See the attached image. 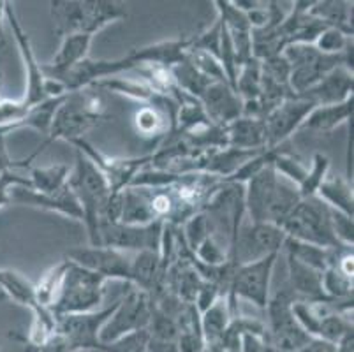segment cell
<instances>
[{
	"instance_id": "10",
	"label": "cell",
	"mask_w": 354,
	"mask_h": 352,
	"mask_svg": "<svg viewBox=\"0 0 354 352\" xmlns=\"http://www.w3.org/2000/svg\"><path fill=\"white\" fill-rule=\"evenodd\" d=\"M284 241L286 234L279 225L268 222H250L245 217L231 247L230 259L236 264L254 263L272 254H281Z\"/></svg>"
},
{
	"instance_id": "32",
	"label": "cell",
	"mask_w": 354,
	"mask_h": 352,
	"mask_svg": "<svg viewBox=\"0 0 354 352\" xmlns=\"http://www.w3.org/2000/svg\"><path fill=\"white\" fill-rule=\"evenodd\" d=\"M300 201L301 194L298 187L295 183L288 182L286 178H282V176H279L275 192H273V199L270 203L268 212H266V222L281 228L282 222L289 217V213L296 208V205Z\"/></svg>"
},
{
	"instance_id": "4",
	"label": "cell",
	"mask_w": 354,
	"mask_h": 352,
	"mask_svg": "<svg viewBox=\"0 0 354 352\" xmlns=\"http://www.w3.org/2000/svg\"><path fill=\"white\" fill-rule=\"evenodd\" d=\"M291 67L289 86L292 93H304L319 83L337 67H346L353 73V43L340 55H324L314 44H289L282 51Z\"/></svg>"
},
{
	"instance_id": "44",
	"label": "cell",
	"mask_w": 354,
	"mask_h": 352,
	"mask_svg": "<svg viewBox=\"0 0 354 352\" xmlns=\"http://www.w3.org/2000/svg\"><path fill=\"white\" fill-rule=\"evenodd\" d=\"M192 254H194L198 263L207 264V266H221V264L230 261V254H227L226 248L222 247L212 234Z\"/></svg>"
},
{
	"instance_id": "33",
	"label": "cell",
	"mask_w": 354,
	"mask_h": 352,
	"mask_svg": "<svg viewBox=\"0 0 354 352\" xmlns=\"http://www.w3.org/2000/svg\"><path fill=\"white\" fill-rule=\"evenodd\" d=\"M71 169L66 164H51L43 167H28L30 189L41 194H55L62 190L69 182Z\"/></svg>"
},
{
	"instance_id": "5",
	"label": "cell",
	"mask_w": 354,
	"mask_h": 352,
	"mask_svg": "<svg viewBox=\"0 0 354 352\" xmlns=\"http://www.w3.org/2000/svg\"><path fill=\"white\" fill-rule=\"evenodd\" d=\"M106 282L108 280L104 277L69 261L62 286L53 305L50 306V312L55 317H60L69 314H86L102 308Z\"/></svg>"
},
{
	"instance_id": "36",
	"label": "cell",
	"mask_w": 354,
	"mask_h": 352,
	"mask_svg": "<svg viewBox=\"0 0 354 352\" xmlns=\"http://www.w3.org/2000/svg\"><path fill=\"white\" fill-rule=\"evenodd\" d=\"M171 76L173 80H175L176 89L182 90V92L187 93V95L196 97V99H199V95L205 92V89H207L210 83H214L203 76V74L189 62L187 57H185L183 62L171 67Z\"/></svg>"
},
{
	"instance_id": "37",
	"label": "cell",
	"mask_w": 354,
	"mask_h": 352,
	"mask_svg": "<svg viewBox=\"0 0 354 352\" xmlns=\"http://www.w3.org/2000/svg\"><path fill=\"white\" fill-rule=\"evenodd\" d=\"M67 264H69V261L62 259L59 264L51 266L50 270L41 277L37 286H34L35 302L39 303L41 306H44V308L50 310V306L53 305L55 298H57V295H59V289L60 286H62L64 275H66Z\"/></svg>"
},
{
	"instance_id": "3",
	"label": "cell",
	"mask_w": 354,
	"mask_h": 352,
	"mask_svg": "<svg viewBox=\"0 0 354 352\" xmlns=\"http://www.w3.org/2000/svg\"><path fill=\"white\" fill-rule=\"evenodd\" d=\"M73 194L83 210V225L88 231L90 245L99 247V224L104 205L111 196V189L104 174L83 154L76 155V166L71 169L69 182Z\"/></svg>"
},
{
	"instance_id": "11",
	"label": "cell",
	"mask_w": 354,
	"mask_h": 352,
	"mask_svg": "<svg viewBox=\"0 0 354 352\" xmlns=\"http://www.w3.org/2000/svg\"><path fill=\"white\" fill-rule=\"evenodd\" d=\"M117 302L111 303V306L99 308L95 312H86V314H69L60 315L57 319V335L60 340L67 345V349L73 352L92 351L95 352L101 345L99 333L104 322L111 317L113 310L117 308Z\"/></svg>"
},
{
	"instance_id": "16",
	"label": "cell",
	"mask_w": 354,
	"mask_h": 352,
	"mask_svg": "<svg viewBox=\"0 0 354 352\" xmlns=\"http://www.w3.org/2000/svg\"><path fill=\"white\" fill-rule=\"evenodd\" d=\"M314 108L315 106L305 97L296 93L289 95L265 118L266 147L275 148L284 145L296 131H300L301 124Z\"/></svg>"
},
{
	"instance_id": "23",
	"label": "cell",
	"mask_w": 354,
	"mask_h": 352,
	"mask_svg": "<svg viewBox=\"0 0 354 352\" xmlns=\"http://www.w3.org/2000/svg\"><path fill=\"white\" fill-rule=\"evenodd\" d=\"M92 35L86 34H71L62 37L59 51L53 57L50 64H43V73L46 77L59 80L60 76L78 66L85 58H88L90 44H92Z\"/></svg>"
},
{
	"instance_id": "17",
	"label": "cell",
	"mask_w": 354,
	"mask_h": 352,
	"mask_svg": "<svg viewBox=\"0 0 354 352\" xmlns=\"http://www.w3.org/2000/svg\"><path fill=\"white\" fill-rule=\"evenodd\" d=\"M11 203L32 206V208H39L44 212L59 213V215L83 224V210L69 185L55 194H41L32 190L30 187L15 185L11 189Z\"/></svg>"
},
{
	"instance_id": "46",
	"label": "cell",
	"mask_w": 354,
	"mask_h": 352,
	"mask_svg": "<svg viewBox=\"0 0 354 352\" xmlns=\"http://www.w3.org/2000/svg\"><path fill=\"white\" fill-rule=\"evenodd\" d=\"M221 34H222V25L221 21H215L212 27L207 30L198 34L196 37H191V50H201L212 53L214 57L218 58V48H221Z\"/></svg>"
},
{
	"instance_id": "25",
	"label": "cell",
	"mask_w": 354,
	"mask_h": 352,
	"mask_svg": "<svg viewBox=\"0 0 354 352\" xmlns=\"http://www.w3.org/2000/svg\"><path fill=\"white\" fill-rule=\"evenodd\" d=\"M353 116V97L339 104L315 106L305 122L301 124L300 131L314 132V134H328L340 125L347 124Z\"/></svg>"
},
{
	"instance_id": "50",
	"label": "cell",
	"mask_w": 354,
	"mask_h": 352,
	"mask_svg": "<svg viewBox=\"0 0 354 352\" xmlns=\"http://www.w3.org/2000/svg\"><path fill=\"white\" fill-rule=\"evenodd\" d=\"M21 167V169H28L30 167V160H12L8 155V150H6L4 140H0V174H4L6 171H15Z\"/></svg>"
},
{
	"instance_id": "9",
	"label": "cell",
	"mask_w": 354,
	"mask_h": 352,
	"mask_svg": "<svg viewBox=\"0 0 354 352\" xmlns=\"http://www.w3.org/2000/svg\"><path fill=\"white\" fill-rule=\"evenodd\" d=\"M152 321V298L140 289L127 290V295L122 296L117 303V308L99 333L101 344L118 340L125 335L145 331Z\"/></svg>"
},
{
	"instance_id": "2",
	"label": "cell",
	"mask_w": 354,
	"mask_h": 352,
	"mask_svg": "<svg viewBox=\"0 0 354 352\" xmlns=\"http://www.w3.org/2000/svg\"><path fill=\"white\" fill-rule=\"evenodd\" d=\"M55 34H86L94 37L99 30L127 18V9L115 0H55L50 2Z\"/></svg>"
},
{
	"instance_id": "28",
	"label": "cell",
	"mask_w": 354,
	"mask_h": 352,
	"mask_svg": "<svg viewBox=\"0 0 354 352\" xmlns=\"http://www.w3.org/2000/svg\"><path fill=\"white\" fill-rule=\"evenodd\" d=\"M308 12L326 27L337 28L353 37V2H342V0L312 2Z\"/></svg>"
},
{
	"instance_id": "48",
	"label": "cell",
	"mask_w": 354,
	"mask_h": 352,
	"mask_svg": "<svg viewBox=\"0 0 354 352\" xmlns=\"http://www.w3.org/2000/svg\"><path fill=\"white\" fill-rule=\"evenodd\" d=\"M15 185L30 187V180L27 176H20L15 171H6L0 174V208H4L11 203V189Z\"/></svg>"
},
{
	"instance_id": "49",
	"label": "cell",
	"mask_w": 354,
	"mask_h": 352,
	"mask_svg": "<svg viewBox=\"0 0 354 352\" xmlns=\"http://www.w3.org/2000/svg\"><path fill=\"white\" fill-rule=\"evenodd\" d=\"M241 352H275V349L266 342L265 337L245 335L241 340Z\"/></svg>"
},
{
	"instance_id": "34",
	"label": "cell",
	"mask_w": 354,
	"mask_h": 352,
	"mask_svg": "<svg viewBox=\"0 0 354 352\" xmlns=\"http://www.w3.org/2000/svg\"><path fill=\"white\" fill-rule=\"evenodd\" d=\"M0 289L4 290L9 298L15 299L16 303L27 306L30 312L44 308V306H41L39 303L35 302L34 284L28 282V280L25 279L21 273H18V271L0 268Z\"/></svg>"
},
{
	"instance_id": "38",
	"label": "cell",
	"mask_w": 354,
	"mask_h": 352,
	"mask_svg": "<svg viewBox=\"0 0 354 352\" xmlns=\"http://www.w3.org/2000/svg\"><path fill=\"white\" fill-rule=\"evenodd\" d=\"M323 293L331 302L353 299V279L340 273L335 266L323 271Z\"/></svg>"
},
{
	"instance_id": "43",
	"label": "cell",
	"mask_w": 354,
	"mask_h": 352,
	"mask_svg": "<svg viewBox=\"0 0 354 352\" xmlns=\"http://www.w3.org/2000/svg\"><path fill=\"white\" fill-rule=\"evenodd\" d=\"M351 43H353V37L337 30V28L326 27L317 35V39L314 41V46L324 55H340Z\"/></svg>"
},
{
	"instance_id": "31",
	"label": "cell",
	"mask_w": 354,
	"mask_h": 352,
	"mask_svg": "<svg viewBox=\"0 0 354 352\" xmlns=\"http://www.w3.org/2000/svg\"><path fill=\"white\" fill-rule=\"evenodd\" d=\"M282 250H286V254L292 256L295 259H298L300 263L307 264V266L314 268V270L324 271L326 268H330L335 263L339 252L346 250V248H340V250H330V248H321L315 247V245L304 243V241L292 240V238L286 237L284 247Z\"/></svg>"
},
{
	"instance_id": "7",
	"label": "cell",
	"mask_w": 354,
	"mask_h": 352,
	"mask_svg": "<svg viewBox=\"0 0 354 352\" xmlns=\"http://www.w3.org/2000/svg\"><path fill=\"white\" fill-rule=\"evenodd\" d=\"M295 302V295L288 284H284L281 290L270 296V302L265 308L268 314L266 342L275 349V352H296L312 340V337H308L307 331L301 328L292 314Z\"/></svg>"
},
{
	"instance_id": "15",
	"label": "cell",
	"mask_w": 354,
	"mask_h": 352,
	"mask_svg": "<svg viewBox=\"0 0 354 352\" xmlns=\"http://www.w3.org/2000/svg\"><path fill=\"white\" fill-rule=\"evenodd\" d=\"M71 145L78 148L80 154L88 157L94 163V166L104 174L111 194L122 192L125 187L131 185L133 178L141 169H145L148 164H152V155H143V157H134V159H109L104 154H101L97 148L86 143L85 140L71 141Z\"/></svg>"
},
{
	"instance_id": "8",
	"label": "cell",
	"mask_w": 354,
	"mask_h": 352,
	"mask_svg": "<svg viewBox=\"0 0 354 352\" xmlns=\"http://www.w3.org/2000/svg\"><path fill=\"white\" fill-rule=\"evenodd\" d=\"M281 254H272L259 261L249 264H238L227 290V302L233 315L240 314L238 299H245L257 308L265 310L270 302V289H272V277L275 270L277 259Z\"/></svg>"
},
{
	"instance_id": "27",
	"label": "cell",
	"mask_w": 354,
	"mask_h": 352,
	"mask_svg": "<svg viewBox=\"0 0 354 352\" xmlns=\"http://www.w3.org/2000/svg\"><path fill=\"white\" fill-rule=\"evenodd\" d=\"M324 205L330 208L342 212L349 217L354 215V196H353V183L346 176L340 174H328L324 182L321 183L319 190L315 194Z\"/></svg>"
},
{
	"instance_id": "14",
	"label": "cell",
	"mask_w": 354,
	"mask_h": 352,
	"mask_svg": "<svg viewBox=\"0 0 354 352\" xmlns=\"http://www.w3.org/2000/svg\"><path fill=\"white\" fill-rule=\"evenodd\" d=\"M67 259L78 266L94 271L106 280H122L129 286L133 254L111 247H76L67 252Z\"/></svg>"
},
{
	"instance_id": "21",
	"label": "cell",
	"mask_w": 354,
	"mask_h": 352,
	"mask_svg": "<svg viewBox=\"0 0 354 352\" xmlns=\"http://www.w3.org/2000/svg\"><path fill=\"white\" fill-rule=\"evenodd\" d=\"M191 48V37H180L169 39V41H160L156 44H148V46L136 48L129 55L133 60L134 69L145 64H152V66H162L171 69L176 64L183 62L187 57V51Z\"/></svg>"
},
{
	"instance_id": "51",
	"label": "cell",
	"mask_w": 354,
	"mask_h": 352,
	"mask_svg": "<svg viewBox=\"0 0 354 352\" xmlns=\"http://www.w3.org/2000/svg\"><path fill=\"white\" fill-rule=\"evenodd\" d=\"M147 352H180L176 342L169 340H159V338H152L148 340Z\"/></svg>"
},
{
	"instance_id": "54",
	"label": "cell",
	"mask_w": 354,
	"mask_h": 352,
	"mask_svg": "<svg viewBox=\"0 0 354 352\" xmlns=\"http://www.w3.org/2000/svg\"><path fill=\"white\" fill-rule=\"evenodd\" d=\"M0 99H2V97H0Z\"/></svg>"
},
{
	"instance_id": "18",
	"label": "cell",
	"mask_w": 354,
	"mask_h": 352,
	"mask_svg": "<svg viewBox=\"0 0 354 352\" xmlns=\"http://www.w3.org/2000/svg\"><path fill=\"white\" fill-rule=\"evenodd\" d=\"M199 102L214 125L226 127L243 115V101L236 90L224 82H214L199 95Z\"/></svg>"
},
{
	"instance_id": "6",
	"label": "cell",
	"mask_w": 354,
	"mask_h": 352,
	"mask_svg": "<svg viewBox=\"0 0 354 352\" xmlns=\"http://www.w3.org/2000/svg\"><path fill=\"white\" fill-rule=\"evenodd\" d=\"M281 229L288 238L315 247L330 248V250L347 248L335 238L331 229L330 206L324 205L317 196L301 198L296 208L289 213V217L282 222Z\"/></svg>"
},
{
	"instance_id": "35",
	"label": "cell",
	"mask_w": 354,
	"mask_h": 352,
	"mask_svg": "<svg viewBox=\"0 0 354 352\" xmlns=\"http://www.w3.org/2000/svg\"><path fill=\"white\" fill-rule=\"evenodd\" d=\"M261 76H263V69H261V60L257 58H250L243 66L238 69L236 83H234V90L240 95L243 102L247 101H257L261 93Z\"/></svg>"
},
{
	"instance_id": "29",
	"label": "cell",
	"mask_w": 354,
	"mask_h": 352,
	"mask_svg": "<svg viewBox=\"0 0 354 352\" xmlns=\"http://www.w3.org/2000/svg\"><path fill=\"white\" fill-rule=\"evenodd\" d=\"M134 129L147 140H162L167 132L175 129V118L157 106L143 104L134 113Z\"/></svg>"
},
{
	"instance_id": "13",
	"label": "cell",
	"mask_w": 354,
	"mask_h": 352,
	"mask_svg": "<svg viewBox=\"0 0 354 352\" xmlns=\"http://www.w3.org/2000/svg\"><path fill=\"white\" fill-rule=\"evenodd\" d=\"M4 16L9 21L12 37H15L18 48H20L21 60H24L25 66L27 86H25V95L21 97V101L27 106H30V108H34V106H39L43 104L44 101H48L46 76H44L43 73V64H39V60L35 58L30 37H28V34L25 32V28L21 27L20 19L16 16L15 8H12L11 2H4Z\"/></svg>"
},
{
	"instance_id": "42",
	"label": "cell",
	"mask_w": 354,
	"mask_h": 352,
	"mask_svg": "<svg viewBox=\"0 0 354 352\" xmlns=\"http://www.w3.org/2000/svg\"><path fill=\"white\" fill-rule=\"evenodd\" d=\"M148 340H150V333L148 329H145V331L125 335L109 344H101L95 352H147Z\"/></svg>"
},
{
	"instance_id": "52",
	"label": "cell",
	"mask_w": 354,
	"mask_h": 352,
	"mask_svg": "<svg viewBox=\"0 0 354 352\" xmlns=\"http://www.w3.org/2000/svg\"><path fill=\"white\" fill-rule=\"evenodd\" d=\"M203 352H224V351H222V349L218 347V345H215V347H207Z\"/></svg>"
},
{
	"instance_id": "45",
	"label": "cell",
	"mask_w": 354,
	"mask_h": 352,
	"mask_svg": "<svg viewBox=\"0 0 354 352\" xmlns=\"http://www.w3.org/2000/svg\"><path fill=\"white\" fill-rule=\"evenodd\" d=\"M330 219H331V229H333L335 238L339 240L340 245L347 248H353L354 245V222L353 217L346 215L342 212L330 208Z\"/></svg>"
},
{
	"instance_id": "12",
	"label": "cell",
	"mask_w": 354,
	"mask_h": 352,
	"mask_svg": "<svg viewBox=\"0 0 354 352\" xmlns=\"http://www.w3.org/2000/svg\"><path fill=\"white\" fill-rule=\"evenodd\" d=\"M164 222L156 221L148 225H127L109 222L99 225V245L117 250L138 254L143 250H160Z\"/></svg>"
},
{
	"instance_id": "41",
	"label": "cell",
	"mask_w": 354,
	"mask_h": 352,
	"mask_svg": "<svg viewBox=\"0 0 354 352\" xmlns=\"http://www.w3.org/2000/svg\"><path fill=\"white\" fill-rule=\"evenodd\" d=\"M180 231H182L183 241H185L189 250L194 252L203 241L210 237V225H208V219L205 212L194 213L192 217H189L180 225Z\"/></svg>"
},
{
	"instance_id": "53",
	"label": "cell",
	"mask_w": 354,
	"mask_h": 352,
	"mask_svg": "<svg viewBox=\"0 0 354 352\" xmlns=\"http://www.w3.org/2000/svg\"><path fill=\"white\" fill-rule=\"evenodd\" d=\"M4 16V2H0V18Z\"/></svg>"
},
{
	"instance_id": "47",
	"label": "cell",
	"mask_w": 354,
	"mask_h": 352,
	"mask_svg": "<svg viewBox=\"0 0 354 352\" xmlns=\"http://www.w3.org/2000/svg\"><path fill=\"white\" fill-rule=\"evenodd\" d=\"M353 340L354 335L344 338L340 344H331V342L319 340V338H312L305 347L296 352H353Z\"/></svg>"
},
{
	"instance_id": "24",
	"label": "cell",
	"mask_w": 354,
	"mask_h": 352,
	"mask_svg": "<svg viewBox=\"0 0 354 352\" xmlns=\"http://www.w3.org/2000/svg\"><path fill=\"white\" fill-rule=\"evenodd\" d=\"M227 147L238 150L259 151L266 150V127L263 118L240 116L226 125Z\"/></svg>"
},
{
	"instance_id": "30",
	"label": "cell",
	"mask_w": 354,
	"mask_h": 352,
	"mask_svg": "<svg viewBox=\"0 0 354 352\" xmlns=\"http://www.w3.org/2000/svg\"><path fill=\"white\" fill-rule=\"evenodd\" d=\"M233 319V312L230 308V302L226 296H221L214 305L201 314V333L207 347H215L221 344L224 331Z\"/></svg>"
},
{
	"instance_id": "19",
	"label": "cell",
	"mask_w": 354,
	"mask_h": 352,
	"mask_svg": "<svg viewBox=\"0 0 354 352\" xmlns=\"http://www.w3.org/2000/svg\"><path fill=\"white\" fill-rule=\"evenodd\" d=\"M279 174L272 163L266 164L259 173L243 183L245 189V215L250 222H266V212L273 199Z\"/></svg>"
},
{
	"instance_id": "1",
	"label": "cell",
	"mask_w": 354,
	"mask_h": 352,
	"mask_svg": "<svg viewBox=\"0 0 354 352\" xmlns=\"http://www.w3.org/2000/svg\"><path fill=\"white\" fill-rule=\"evenodd\" d=\"M102 116H104V104L97 93L88 92L86 89L69 93L51 118L46 140L35 148L27 159L32 163L55 141L64 140L71 143V141L83 140V134L97 125L102 120Z\"/></svg>"
},
{
	"instance_id": "20",
	"label": "cell",
	"mask_w": 354,
	"mask_h": 352,
	"mask_svg": "<svg viewBox=\"0 0 354 352\" xmlns=\"http://www.w3.org/2000/svg\"><path fill=\"white\" fill-rule=\"evenodd\" d=\"M353 73L346 67H337L307 92L296 93V95L305 97L314 106L339 104L353 97Z\"/></svg>"
},
{
	"instance_id": "22",
	"label": "cell",
	"mask_w": 354,
	"mask_h": 352,
	"mask_svg": "<svg viewBox=\"0 0 354 352\" xmlns=\"http://www.w3.org/2000/svg\"><path fill=\"white\" fill-rule=\"evenodd\" d=\"M288 257V287L295 295L296 302H326L323 293V271L314 270L300 263L292 256Z\"/></svg>"
},
{
	"instance_id": "26",
	"label": "cell",
	"mask_w": 354,
	"mask_h": 352,
	"mask_svg": "<svg viewBox=\"0 0 354 352\" xmlns=\"http://www.w3.org/2000/svg\"><path fill=\"white\" fill-rule=\"evenodd\" d=\"M150 198L143 187H125L122 190L120 222L127 225H148L156 222Z\"/></svg>"
},
{
	"instance_id": "39",
	"label": "cell",
	"mask_w": 354,
	"mask_h": 352,
	"mask_svg": "<svg viewBox=\"0 0 354 352\" xmlns=\"http://www.w3.org/2000/svg\"><path fill=\"white\" fill-rule=\"evenodd\" d=\"M310 163L312 164L308 167L307 176H305V180L298 187L301 198H312V196H315L317 190H319L321 183L330 174V159L324 154H319V151L314 154Z\"/></svg>"
},
{
	"instance_id": "40",
	"label": "cell",
	"mask_w": 354,
	"mask_h": 352,
	"mask_svg": "<svg viewBox=\"0 0 354 352\" xmlns=\"http://www.w3.org/2000/svg\"><path fill=\"white\" fill-rule=\"evenodd\" d=\"M187 60L203 74V76L210 80V82H224L230 83L226 77V73L222 69V64L217 57L212 53L201 50H191L187 51Z\"/></svg>"
}]
</instances>
